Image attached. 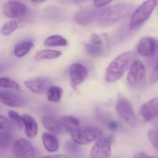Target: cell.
Wrapping results in <instances>:
<instances>
[{
	"label": "cell",
	"instance_id": "cell-30",
	"mask_svg": "<svg viewBox=\"0 0 158 158\" xmlns=\"http://www.w3.org/2000/svg\"><path fill=\"white\" fill-rule=\"evenodd\" d=\"M77 145L78 144L74 141H68L65 144V149L68 152L71 153V154H73V155L78 154L80 152V148Z\"/></svg>",
	"mask_w": 158,
	"mask_h": 158
},
{
	"label": "cell",
	"instance_id": "cell-27",
	"mask_svg": "<svg viewBox=\"0 0 158 158\" xmlns=\"http://www.w3.org/2000/svg\"><path fill=\"white\" fill-rule=\"evenodd\" d=\"M0 87L20 90L19 85L12 79L7 77H0Z\"/></svg>",
	"mask_w": 158,
	"mask_h": 158
},
{
	"label": "cell",
	"instance_id": "cell-32",
	"mask_svg": "<svg viewBox=\"0 0 158 158\" xmlns=\"http://www.w3.org/2000/svg\"><path fill=\"white\" fill-rule=\"evenodd\" d=\"M111 2V1H108V0H98V1H94V4L96 7L101 8L109 4Z\"/></svg>",
	"mask_w": 158,
	"mask_h": 158
},
{
	"label": "cell",
	"instance_id": "cell-14",
	"mask_svg": "<svg viewBox=\"0 0 158 158\" xmlns=\"http://www.w3.org/2000/svg\"><path fill=\"white\" fill-rule=\"evenodd\" d=\"M137 48L138 52L141 56L152 57L157 52L158 43L153 38H143L139 41Z\"/></svg>",
	"mask_w": 158,
	"mask_h": 158
},
{
	"label": "cell",
	"instance_id": "cell-1",
	"mask_svg": "<svg viewBox=\"0 0 158 158\" xmlns=\"http://www.w3.org/2000/svg\"><path fill=\"white\" fill-rule=\"evenodd\" d=\"M134 6L131 3H121L103 11L98 19V26L108 27L114 24L132 12Z\"/></svg>",
	"mask_w": 158,
	"mask_h": 158
},
{
	"label": "cell",
	"instance_id": "cell-35",
	"mask_svg": "<svg viewBox=\"0 0 158 158\" xmlns=\"http://www.w3.org/2000/svg\"><path fill=\"white\" fill-rule=\"evenodd\" d=\"M119 125L115 121H111L109 124V127L110 130L114 131L118 128Z\"/></svg>",
	"mask_w": 158,
	"mask_h": 158
},
{
	"label": "cell",
	"instance_id": "cell-7",
	"mask_svg": "<svg viewBox=\"0 0 158 158\" xmlns=\"http://www.w3.org/2000/svg\"><path fill=\"white\" fill-rule=\"evenodd\" d=\"M12 155L15 158H34L36 151L29 140L20 139L14 143Z\"/></svg>",
	"mask_w": 158,
	"mask_h": 158
},
{
	"label": "cell",
	"instance_id": "cell-37",
	"mask_svg": "<svg viewBox=\"0 0 158 158\" xmlns=\"http://www.w3.org/2000/svg\"><path fill=\"white\" fill-rule=\"evenodd\" d=\"M148 156L145 153L142 152H138L136 153L134 156V158H148Z\"/></svg>",
	"mask_w": 158,
	"mask_h": 158
},
{
	"label": "cell",
	"instance_id": "cell-23",
	"mask_svg": "<svg viewBox=\"0 0 158 158\" xmlns=\"http://www.w3.org/2000/svg\"><path fill=\"white\" fill-rule=\"evenodd\" d=\"M44 45L47 47H64L68 44L67 40L60 35L51 36L48 38L44 41Z\"/></svg>",
	"mask_w": 158,
	"mask_h": 158
},
{
	"label": "cell",
	"instance_id": "cell-20",
	"mask_svg": "<svg viewBox=\"0 0 158 158\" xmlns=\"http://www.w3.org/2000/svg\"><path fill=\"white\" fill-rule=\"evenodd\" d=\"M59 121L64 130L70 133L76 130L80 126V122L78 119L73 116H63Z\"/></svg>",
	"mask_w": 158,
	"mask_h": 158
},
{
	"label": "cell",
	"instance_id": "cell-17",
	"mask_svg": "<svg viewBox=\"0 0 158 158\" xmlns=\"http://www.w3.org/2000/svg\"><path fill=\"white\" fill-rule=\"evenodd\" d=\"M23 125L24 126L25 133L28 139L34 138L36 136L38 127L35 120L27 114L23 116Z\"/></svg>",
	"mask_w": 158,
	"mask_h": 158
},
{
	"label": "cell",
	"instance_id": "cell-36",
	"mask_svg": "<svg viewBox=\"0 0 158 158\" xmlns=\"http://www.w3.org/2000/svg\"><path fill=\"white\" fill-rule=\"evenodd\" d=\"M43 158H70L69 156L65 155H53L45 156Z\"/></svg>",
	"mask_w": 158,
	"mask_h": 158
},
{
	"label": "cell",
	"instance_id": "cell-8",
	"mask_svg": "<svg viewBox=\"0 0 158 158\" xmlns=\"http://www.w3.org/2000/svg\"><path fill=\"white\" fill-rule=\"evenodd\" d=\"M111 144L112 139L110 138L98 139L91 149L90 158H110Z\"/></svg>",
	"mask_w": 158,
	"mask_h": 158
},
{
	"label": "cell",
	"instance_id": "cell-4",
	"mask_svg": "<svg viewBox=\"0 0 158 158\" xmlns=\"http://www.w3.org/2000/svg\"><path fill=\"white\" fill-rule=\"evenodd\" d=\"M127 84L133 89L143 88L146 84V69L143 63L136 60L132 64L127 77Z\"/></svg>",
	"mask_w": 158,
	"mask_h": 158
},
{
	"label": "cell",
	"instance_id": "cell-3",
	"mask_svg": "<svg viewBox=\"0 0 158 158\" xmlns=\"http://www.w3.org/2000/svg\"><path fill=\"white\" fill-rule=\"evenodd\" d=\"M157 1L150 0L143 2L134 12L130 19L129 27L131 30L137 29L148 20L157 5Z\"/></svg>",
	"mask_w": 158,
	"mask_h": 158
},
{
	"label": "cell",
	"instance_id": "cell-21",
	"mask_svg": "<svg viewBox=\"0 0 158 158\" xmlns=\"http://www.w3.org/2000/svg\"><path fill=\"white\" fill-rule=\"evenodd\" d=\"M61 55V52L59 51L51 49L43 50L37 53L35 57V60L36 61H40L43 60L56 59Z\"/></svg>",
	"mask_w": 158,
	"mask_h": 158
},
{
	"label": "cell",
	"instance_id": "cell-9",
	"mask_svg": "<svg viewBox=\"0 0 158 158\" xmlns=\"http://www.w3.org/2000/svg\"><path fill=\"white\" fill-rule=\"evenodd\" d=\"M27 11V6L20 2H7L3 5V14L8 18L21 19L25 16Z\"/></svg>",
	"mask_w": 158,
	"mask_h": 158
},
{
	"label": "cell",
	"instance_id": "cell-39",
	"mask_svg": "<svg viewBox=\"0 0 158 158\" xmlns=\"http://www.w3.org/2000/svg\"><path fill=\"white\" fill-rule=\"evenodd\" d=\"M148 158H158L156 156H151V157H148Z\"/></svg>",
	"mask_w": 158,
	"mask_h": 158
},
{
	"label": "cell",
	"instance_id": "cell-31",
	"mask_svg": "<svg viewBox=\"0 0 158 158\" xmlns=\"http://www.w3.org/2000/svg\"><path fill=\"white\" fill-rule=\"evenodd\" d=\"M151 80L153 84L156 83L157 82V80H158V67H157V64H156V65L154 66L153 71H152V73Z\"/></svg>",
	"mask_w": 158,
	"mask_h": 158
},
{
	"label": "cell",
	"instance_id": "cell-15",
	"mask_svg": "<svg viewBox=\"0 0 158 158\" xmlns=\"http://www.w3.org/2000/svg\"><path fill=\"white\" fill-rule=\"evenodd\" d=\"M158 112V98H154L141 106L140 114L142 118L146 121H149L156 117Z\"/></svg>",
	"mask_w": 158,
	"mask_h": 158
},
{
	"label": "cell",
	"instance_id": "cell-34",
	"mask_svg": "<svg viewBox=\"0 0 158 158\" xmlns=\"http://www.w3.org/2000/svg\"><path fill=\"white\" fill-rule=\"evenodd\" d=\"M90 42L96 44H102V40L99 36L96 34H92L90 39Z\"/></svg>",
	"mask_w": 158,
	"mask_h": 158
},
{
	"label": "cell",
	"instance_id": "cell-38",
	"mask_svg": "<svg viewBox=\"0 0 158 158\" xmlns=\"http://www.w3.org/2000/svg\"><path fill=\"white\" fill-rule=\"evenodd\" d=\"M32 2H34V3H42V2H44V1H32Z\"/></svg>",
	"mask_w": 158,
	"mask_h": 158
},
{
	"label": "cell",
	"instance_id": "cell-16",
	"mask_svg": "<svg viewBox=\"0 0 158 158\" xmlns=\"http://www.w3.org/2000/svg\"><path fill=\"white\" fill-rule=\"evenodd\" d=\"M0 100L5 105L11 107H19L24 103L23 97L10 91L0 92Z\"/></svg>",
	"mask_w": 158,
	"mask_h": 158
},
{
	"label": "cell",
	"instance_id": "cell-11",
	"mask_svg": "<svg viewBox=\"0 0 158 158\" xmlns=\"http://www.w3.org/2000/svg\"><path fill=\"white\" fill-rule=\"evenodd\" d=\"M87 69L81 64L74 63L69 69L71 86L76 89L77 86L82 84L88 76Z\"/></svg>",
	"mask_w": 158,
	"mask_h": 158
},
{
	"label": "cell",
	"instance_id": "cell-28",
	"mask_svg": "<svg viewBox=\"0 0 158 158\" xmlns=\"http://www.w3.org/2000/svg\"><path fill=\"white\" fill-rule=\"evenodd\" d=\"M8 115L11 121H12L14 123L16 124V126L22 128L23 125V116H21L19 114L15 111H9Z\"/></svg>",
	"mask_w": 158,
	"mask_h": 158
},
{
	"label": "cell",
	"instance_id": "cell-22",
	"mask_svg": "<svg viewBox=\"0 0 158 158\" xmlns=\"http://www.w3.org/2000/svg\"><path fill=\"white\" fill-rule=\"evenodd\" d=\"M34 47V43L31 41L22 42L15 46L14 54L18 58H22L28 53Z\"/></svg>",
	"mask_w": 158,
	"mask_h": 158
},
{
	"label": "cell",
	"instance_id": "cell-10",
	"mask_svg": "<svg viewBox=\"0 0 158 158\" xmlns=\"http://www.w3.org/2000/svg\"><path fill=\"white\" fill-rule=\"evenodd\" d=\"M103 10L101 8H89L81 10L74 16V21L77 24L86 25L94 22L99 18L103 12Z\"/></svg>",
	"mask_w": 158,
	"mask_h": 158
},
{
	"label": "cell",
	"instance_id": "cell-13",
	"mask_svg": "<svg viewBox=\"0 0 158 158\" xmlns=\"http://www.w3.org/2000/svg\"><path fill=\"white\" fill-rule=\"evenodd\" d=\"M24 85L32 92L40 94L47 92L52 86L50 80L44 77H35L29 79L25 82Z\"/></svg>",
	"mask_w": 158,
	"mask_h": 158
},
{
	"label": "cell",
	"instance_id": "cell-18",
	"mask_svg": "<svg viewBox=\"0 0 158 158\" xmlns=\"http://www.w3.org/2000/svg\"><path fill=\"white\" fill-rule=\"evenodd\" d=\"M41 122L46 129L54 134H61L64 130L60 121L53 117L50 116L42 117Z\"/></svg>",
	"mask_w": 158,
	"mask_h": 158
},
{
	"label": "cell",
	"instance_id": "cell-25",
	"mask_svg": "<svg viewBox=\"0 0 158 158\" xmlns=\"http://www.w3.org/2000/svg\"><path fill=\"white\" fill-rule=\"evenodd\" d=\"M48 99L52 102H58L61 98L62 89L59 87L52 86L47 92Z\"/></svg>",
	"mask_w": 158,
	"mask_h": 158
},
{
	"label": "cell",
	"instance_id": "cell-29",
	"mask_svg": "<svg viewBox=\"0 0 158 158\" xmlns=\"http://www.w3.org/2000/svg\"><path fill=\"white\" fill-rule=\"evenodd\" d=\"M158 130L157 128H152L148 132V138L153 147L158 150Z\"/></svg>",
	"mask_w": 158,
	"mask_h": 158
},
{
	"label": "cell",
	"instance_id": "cell-24",
	"mask_svg": "<svg viewBox=\"0 0 158 158\" xmlns=\"http://www.w3.org/2000/svg\"><path fill=\"white\" fill-rule=\"evenodd\" d=\"M85 50L88 55L92 57H98L102 55L104 51L102 44H99L89 42L85 47Z\"/></svg>",
	"mask_w": 158,
	"mask_h": 158
},
{
	"label": "cell",
	"instance_id": "cell-26",
	"mask_svg": "<svg viewBox=\"0 0 158 158\" xmlns=\"http://www.w3.org/2000/svg\"><path fill=\"white\" fill-rule=\"evenodd\" d=\"M18 27V24L15 21H10L4 24L1 28V33L3 35L8 36L12 34Z\"/></svg>",
	"mask_w": 158,
	"mask_h": 158
},
{
	"label": "cell",
	"instance_id": "cell-33",
	"mask_svg": "<svg viewBox=\"0 0 158 158\" xmlns=\"http://www.w3.org/2000/svg\"><path fill=\"white\" fill-rule=\"evenodd\" d=\"M9 123V120L6 117L0 115V129H2L7 127Z\"/></svg>",
	"mask_w": 158,
	"mask_h": 158
},
{
	"label": "cell",
	"instance_id": "cell-19",
	"mask_svg": "<svg viewBox=\"0 0 158 158\" xmlns=\"http://www.w3.org/2000/svg\"><path fill=\"white\" fill-rule=\"evenodd\" d=\"M42 140L44 148L49 152H55L59 149L58 140L52 134L47 132L43 133L42 135Z\"/></svg>",
	"mask_w": 158,
	"mask_h": 158
},
{
	"label": "cell",
	"instance_id": "cell-5",
	"mask_svg": "<svg viewBox=\"0 0 158 158\" xmlns=\"http://www.w3.org/2000/svg\"><path fill=\"white\" fill-rule=\"evenodd\" d=\"M70 134L74 142L78 145L90 143L100 138L103 134L100 129L93 126L79 127Z\"/></svg>",
	"mask_w": 158,
	"mask_h": 158
},
{
	"label": "cell",
	"instance_id": "cell-12",
	"mask_svg": "<svg viewBox=\"0 0 158 158\" xmlns=\"http://www.w3.org/2000/svg\"><path fill=\"white\" fill-rule=\"evenodd\" d=\"M15 142L14 136L10 131H3L0 133V156L2 158H11Z\"/></svg>",
	"mask_w": 158,
	"mask_h": 158
},
{
	"label": "cell",
	"instance_id": "cell-6",
	"mask_svg": "<svg viewBox=\"0 0 158 158\" xmlns=\"http://www.w3.org/2000/svg\"><path fill=\"white\" fill-rule=\"evenodd\" d=\"M116 110L118 114L132 127L137 125L135 114L131 102L124 98H121L117 101Z\"/></svg>",
	"mask_w": 158,
	"mask_h": 158
},
{
	"label": "cell",
	"instance_id": "cell-2",
	"mask_svg": "<svg viewBox=\"0 0 158 158\" xmlns=\"http://www.w3.org/2000/svg\"><path fill=\"white\" fill-rule=\"evenodd\" d=\"M131 52H124L117 56L110 64L106 70L105 80L108 83L118 81L123 75L133 59Z\"/></svg>",
	"mask_w": 158,
	"mask_h": 158
}]
</instances>
